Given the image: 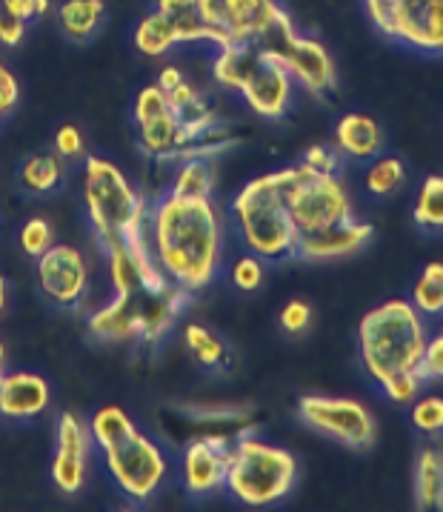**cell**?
Instances as JSON below:
<instances>
[{
    "label": "cell",
    "instance_id": "1",
    "mask_svg": "<svg viewBox=\"0 0 443 512\" xmlns=\"http://www.w3.org/2000/svg\"><path fill=\"white\" fill-rule=\"evenodd\" d=\"M149 244L163 275L198 295L215 284L226 258V224L212 195L166 192L149 206Z\"/></svg>",
    "mask_w": 443,
    "mask_h": 512
},
{
    "label": "cell",
    "instance_id": "2",
    "mask_svg": "<svg viewBox=\"0 0 443 512\" xmlns=\"http://www.w3.org/2000/svg\"><path fill=\"white\" fill-rule=\"evenodd\" d=\"M83 206L101 252L149 244V204L123 169L101 155L83 158Z\"/></svg>",
    "mask_w": 443,
    "mask_h": 512
},
{
    "label": "cell",
    "instance_id": "3",
    "mask_svg": "<svg viewBox=\"0 0 443 512\" xmlns=\"http://www.w3.org/2000/svg\"><path fill=\"white\" fill-rule=\"evenodd\" d=\"M112 292L115 298L89 315V332L101 341L141 344V347H158L169 335V329L178 324L192 298L186 289L172 281L163 287H149L143 281H135Z\"/></svg>",
    "mask_w": 443,
    "mask_h": 512
},
{
    "label": "cell",
    "instance_id": "4",
    "mask_svg": "<svg viewBox=\"0 0 443 512\" xmlns=\"http://www.w3.org/2000/svg\"><path fill=\"white\" fill-rule=\"evenodd\" d=\"M429 324L409 298H389L358 324V352L366 375L383 387L403 372H421Z\"/></svg>",
    "mask_w": 443,
    "mask_h": 512
},
{
    "label": "cell",
    "instance_id": "5",
    "mask_svg": "<svg viewBox=\"0 0 443 512\" xmlns=\"http://www.w3.org/2000/svg\"><path fill=\"white\" fill-rule=\"evenodd\" d=\"M89 432L123 495L143 504L161 490L169 470L166 455L121 407H101L92 415Z\"/></svg>",
    "mask_w": 443,
    "mask_h": 512
},
{
    "label": "cell",
    "instance_id": "6",
    "mask_svg": "<svg viewBox=\"0 0 443 512\" xmlns=\"http://www.w3.org/2000/svg\"><path fill=\"white\" fill-rule=\"evenodd\" d=\"M283 178V169L252 178L249 184L241 186V192L229 206L235 232L246 252L258 255L266 264L295 261L298 246V229L292 224L283 198Z\"/></svg>",
    "mask_w": 443,
    "mask_h": 512
},
{
    "label": "cell",
    "instance_id": "7",
    "mask_svg": "<svg viewBox=\"0 0 443 512\" xmlns=\"http://www.w3.org/2000/svg\"><path fill=\"white\" fill-rule=\"evenodd\" d=\"M212 78L218 86L238 92L243 103L266 121H281L295 101V81L278 55L258 43L223 46L212 61Z\"/></svg>",
    "mask_w": 443,
    "mask_h": 512
},
{
    "label": "cell",
    "instance_id": "8",
    "mask_svg": "<svg viewBox=\"0 0 443 512\" xmlns=\"http://www.w3.org/2000/svg\"><path fill=\"white\" fill-rule=\"evenodd\" d=\"M298 484V458L278 444L241 432L229 450L226 490L246 507H272Z\"/></svg>",
    "mask_w": 443,
    "mask_h": 512
},
{
    "label": "cell",
    "instance_id": "9",
    "mask_svg": "<svg viewBox=\"0 0 443 512\" xmlns=\"http://www.w3.org/2000/svg\"><path fill=\"white\" fill-rule=\"evenodd\" d=\"M283 198L292 215V224L303 232H318L332 224L349 221L355 215L349 192L338 178V172H321L312 166L292 164L283 169Z\"/></svg>",
    "mask_w": 443,
    "mask_h": 512
},
{
    "label": "cell",
    "instance_id": "10",
    "mask_svg": "<svg viewBox=\"0 0 443 512\" xmlns=\"http://www.w3.org/2000/svg\"><path fill=\"white\" fill-rule=\"evenodd\" d=\"M255 43L281 58L295 86H301L306 95L326 101L338 92V66L329 49L321 41L301 35L286 9L263 32L261 41Z\"/></svg>",
    "mask_w": 443,
    "mask_h": 512
},
{
    "label": "cell",
    "instance_id": "11",
    "mask_svg": "<svg viewBox=\"0 0 443 512\" xmlns=\"http://www.w3.org/2000/svg\"><path fill=\"white\" fill-rule=\"evenodd\" d=\"M375 32L421 55H443V0H361Z\"/></svg>",
    "mask_w": 443,
    "mask_h": 512
},
{
    "label": "cell",
    "instance_id": "12",
    "mask_svg": "<svg viewBox=\"0 0 443 512\" xmlns=\"http://www.w3.org/2000/svg\"><path fill=\"white\" fill-rule=\"evenodd\" d=\"M298 418L309 430L321 432L349 450H369L378 435L375 415L355 398L303 395L298 398Z\"/></svg>",
    "mask_w": 443,
    "mask_h": 512
},
{
    "label": "cell",
    "instance_id": "13",
    "mask_svg": "<svg viewBox=\"0 0 443 512\" xmlns=\"http://www.w3.org/2000/svg\"><path fill=\"white\" fill-rule=\"evenodd\" d=\"M195 9L215 49L261 41L283 12L278 0H195Z\"/></svg>",
    "mask_w": 443,
    "mask_h": 512
},
{
    "label": "cell",
    "instance_id": "14",
    "mask_svg": "<svg viewBox=\"0 0 443 512\" xmlns=\"http://www.w3.org/2000/svg\"><path fill=\"white\" fill-rule=\"evenodd\" d=\"M38 287L61 309H78L89 295V264L78 246L52 244L38 258Z\"/></svg>",
    "mask_w": 443,
    "mask_h": 512
},
{
    "label": "cell",
    "instance_id": "15",
    "mask_svg": "<svg viewBox=\"0 0 443 512\" xmlns=\"http://www.w3.org/2000/svg\"><path fill=\"white\" fill-rule=\"evenodd\" d=\"M241 432L212 430L189 441L183 450V487L189 495L203 498L212 492L226 490L229 450Z\"/></svg>",
    "mask_w": 443,
    "mask_h": 512
},
{
    "label": "cell",
    "instance_id": "16",
    "mask_svg": "<svg viewBox=\"0 0 443 512\" xmlns=\"http://www.w3.org/2000/svg\"><path fill=\"white\" fill-rule=\"evenodd\" d=\"M135 126H138V149L158 164H169L181 144V123L166 101L158 83L143 86L135 101Z\"/></svg>",
    "mask_w": 443,
    "mask_h": 512
},
{
    "label": "cell",
    "instance_id": "17",
    "mask_svg": "<svg viewBox=\"0 0 443 512\" xmlns=\"http://www.w3.org/2000/svg\"><path fill=\"white\" fill-rule=\"evenodd\" d=\"M92 432L75 412H61L55 458H52V481L63 495H78L86 484V461H89Z\"/></svg>",
    "mask_w": 443,
    "mask_h": 512
},
{
    "label": "cell",
    "instance_id": "18",
    "mask_svg": "<svg viewBox=\"0 0 443 512\" xmlns=\"http://www.w3.org/2000/svg\"><path fill=\"white\" fill-rule=\"evenodd\" d=\"M375 226L366 224L361 218H349L341 224L326 226L318 232H303L298 235V246H295V261L303 264H326V261H338V258H349L355 252H361L363 246L372 241Z\"/></svg>",
    "mask_w": 443,
    "mask_h": 512
},
{
    "label": "cell",
    "instance_id": "19",
    "mask_svg": "<svg viewBox=\"0 0 443 512\" xmlns=\"http://www.w3.org/2000/svg\"><path fill=\"white\" fill-rule=\"evenodd\" d=\"M49 384L35 372H9L3 375L0 387V418L9 421H29L38 418L49 407Z\"/></svg>",
    "mask_w": 443,
    "mask_h": 512
},
{
    "label": "cell",
    "instance_id": "20",
    "mask_svg": "<svg viewBox=\"0 0 443 512\" xmlns=\"http://www.w3.org/2000/svg\"><path fill=\"white\" fill-rule=\"evenodd\" d=\"M383 126L366 112H346L335 123V152L352 161H372L383 152Z\"/></svg>",
    "mask_w": 443,
    "mask_h": 512
},
{
    "label": "cell",
    "instance_id": "21",
    "mask_svg": "<svg viewBox=\"0 0 443 512\" xmlns=\"http://www.w3.org/2000/svg\"><path fill=\"white\" fill-rule=\"evenodd\" d=\"M18 181L29 195H52L66 181V161L58 152H35L18 169Z\"/></svg>",
    "mask_w": 443,
    "mask_h": 512
},
{
    "label": "cell",
    "instance_id": "22",
    "mask_svg": "<svg viewBox=\"0 0 443 512\" xmlns=\"http://www.w3.org/2000/svg\"><path fill=\"white\" fill-rule=\"evenodd\" d=\"M415 504L421 510H443V450L423 447L415 461Z\"/></svg>",
    "mask_w": 443,
    "mask_h": 512
},
{
    "label": "cell",
    "instance_id": "23",
    "mask_svg": "<svg viewBox=\"0 0 443 512\" xmlns=\"http://www.w3.org/2000/svg\"><path fill=\"white\" fill-rule=\"evenodd\" d=\"M106 18V0H63L58 23L69 41H89Z\"/></svg>",
    "mask_w": 443,
    "mask_h": 512
},
{
    "label": "cell",
    "instance_id": "24",
    "mask_svg": "<svg viewBox=\"0 0 443 512\" xmlns=\"http://www.w3.org/2000/svg\"><path fill=\"white\" fill-rule=\"evenodd\" d=\"M135 46L146 58H163L166 52H172L181 43H178V32H175L172 21L163 12L152 9L135 29Z\"/></svg>",
    "mask_w": 443,
    "mask_h": 512
},
{
    "label": "cell",
    "instance_id": "25",
    "mask_svg": "<svg viewBox=\"0 0 443 512\" xmlns=\"http://www.w3.org/2000/svg\"><path fill=\"white\" fill-rule=\"evenodd\" d=\"M155 9L172 21L178 43H209V32L195 9V0H155Z\"/></svg>",
    "mask_w": 443,
    "mask_h": 512
},
{
    "label": "cell",
    "instance_id": "26",
    "mask_svg": "<svg viewBox=\"0 0 443 512\" xmlns=\"http://www.w3.org/2000/svg\"><path fill=\"white\" fill-rule=\"evenodd\" d=\"M183 344L192 352V358L206 369H226L229 364V352L221 338L206 329L203 324H186L183 327Z\"/></svg>",
    "mask_w": 443,
    "mask_h": 512
},
{
    "label": "cell",
    "instance_id": "27",
    "mask_svg": "<svg viewBox=\"0 0 443 512\" xmlns=\"http://www.w3.org/2000/svg\"><path fill=\"white\" fill-rule=\"evenodd\" d=\"M412 218L426 232H443V175L423 178L421 189L415 195Z\"/></svg>",
    "mask_w": 443,
    "mask_h": 512
},
{
    "label": "cell",
    "instance_id": "28",
    "mask_svg": "<svg viewBox=\"0 0 443 512\" xmlns=\"http://www.w3.org/2000/svg\"><path fill=\"white\" fill-rule=\"evenodd\" d=\"M423 318H441L443 315V264L441 261H429L423 267L418 284L412 287L409 298Z\"/></svg>",
    "mask_w": 443,
    "mask_h": 512
},
{
    "label": "cell",
    "instance_id": "29",
    "mask_svg": "<svg viewBox=\"0 0 443 512\" xmlns=\"http://www.w3.org/2000/svg\"><path fill=\"white\" fill-rule=\"evenodd\" d=\"M406 184V166L398 155H378L366 169V192L375 198L395 195Z\"/></svg>",
    "mask_w": 443,
    "mask_h": 512
},
{
    "label": "cell",
    "instance_id": "30",
    "mask_svg": "<svg viewBox=\"0 0 443 512\" xmlns=\"http://www.w3.org/2000/svg\"><path fill=\"white\" fill-rule=\"evenodd\" d=\"M183 415L192 418L195 424H206V427H215V430H229V427H238V430H249V418L252 410L249 407H229V404H212V407H203V404H186Z\"/></svg>",
    "mask_w": 443,
    "mask_h": 512
},
{
    "label": "cell",
    "instance_id": "31",
    "mask_svg": "<svg viewBox=\"0 0 443 512\" xmlns=\"http://www.w3.org/2000/svg\"><path fill=\"white\" fill-rule=\"evenodd\" d=\"M212 186H215V169L209 161H183L178 164V172L172 178L169 192H178V195H198L206 198L212 195Z\"/></svg>",
    "mask_w": 443,
    "mask_h": 512
},
{
    "label": "cell",
    "instance_id": "32",
    "mask_svg": "<svg viewBox=\"0 0 443 512\" xmlns=\"http://www.w3.org/2000/svg\"><path fill=\"white\" fill-rule=\"evenodd\" d=\"M412 427L423 435L443 432V395H418L412 401Z\"/></svg>",
    "mask_w": 443,
    "mask_h": 512
},
{
    "label": "cell",
    "instance_id": "33",
    "mask_svg": "<svg viewBox=\"0 0 443 512\" xmlns=\"http://www.w3.org/2000/svg\"><path fill=\"white\" fill-rule=\"evenodd\" d=\"M266 261H261L258 255H252V252H246L241 255L232 269H229V278H232V284L241 289V292H255V289L263 284V272H266Z\"/></svg>",
    "mask_w": 443,
    "mask_h": 512
},
{
    "label": "cell",
    "instance_id": "34",
    "mask_svg": "<svg viewBox=\"0 0 443 512\" xmlns=\"http://www.w3.org/2000/svg\"><path fill=\"white\" fill-rule=\"evenodd\" d=\"M55 244V232H52V224L46 218H29L21 229V246L26 255L32 258H41L43 252L49 246Z\"/></svg>",
    "mask_w": 443,
    "mask_h": 512
},
{
    "label": "cell",
    "instance_id": "35",
    "mask_svg": "<svg viewBox=\"0 0 443 512\" xmlns=\"http://www.w3.org/2000/svg\"><path fill=\"white\" fill-rule=\"evenodd\" d=\"M423 390V375L421 372H403V375H395V378H389L386 384L381 387V392L392 401V404H398V407H406V404H412Z\"/></svg>",
    "mask_w": 443,
    "mask_h": 512
},
{
    "label": "cell",
    "instance_id": "36",
    "mask_svg": "<svg viewBox=\"0 0 443 512\" xmlns=\"http://www.w3.org/2000/svg\"><path fill=\"white\" fill-rule=\"evenodd\" d=\"M278 321H281L283 332H289V335H303V332L309 329V324H312V307H309L303 298H292V301L283 304Z\"/></svg>",
    "mask_w": 443,
    "mask_h": 512
},
{
    "label": "cell",
    "instance_id": "37",
    "mask_svg": "<svg viewBox=\"0 0 443 512\" xmlns=\"http://www.w3.org/2000/svg\"><path fill=\"white\" fill-rule=\"evenodd\" d=\"M55 152L63 161H83L86 158V141H83L81 129L72 123H63L55 132Z\"/></svg>",
    "mask_w": 443,
    "mask_h": 512
},
{
    "label": "cell",
    "instance_id": "38",
    "mask_svg": "<svg viewBox=\"0 0 443 512\" xmlns=\"http://www.w3.org/2000/svg\"><path fill=\"white\" fill-rule=\"evenodd\" d=\"M423 381H443V329L441 332H429L426 347L421 358Z\"/></svg>",
    "mask_w": 443,
    "mask_h": 512
},
{
    "label": "cell",
    "instance_id": "39",
    "mask_svg": "<svg viewBox=\"0 0 443 512\" xmlns=\"http://www.w3.org/2000/svg\"><path fill=\"white\" fill-rule=\"evenodd\" d=\"M21 101V83L15 78V72L0 63V123L6 121V115Z\"/></svg>",
    "mask_w": 443,
    "mask_h": 512
},
{
    "label": "cell",
    "instance_id": "40",
    "mask_svg": "<svg viewBox=\"0 0 443 512\" xmlns=\"http://www.w3.org/2000/svg\"><path fill=\"white\" fill-rule=\"evenodd\" d=\"M26 38V23L18 21L9 9V0H0V43L18 46Z\"/></svg>",
    "mask_w": 443,
    "mask_h": 512
},
{
    "label": "cell",
    "instance_id": "41",
    "mask_svg": "<svg viewBox=\"0 0 443 512\" xmlns=\"http://www.w3.org/2000/svg\"><path fill=\"white\" fill-rule=\"evenodd\" d=\"M301 161L306 166H312V169H321V172H338V169H341V155L323 144L309 146V149L303 152Z\"/></svg>",
    "mask_w": 443,
    "mask_h": 512
},
{
    "label": "cell",
    "instance_id": "42",
    "mask_svg": "<svg viewBox=\"0 0 443 512\" xmlns=\"http://www.w3.org/2000/svg\"><path fill=\"white\" fill-rule=\"evenodd\" d=\"M9 9L12 15L23 21L26 26L32 21H38V0H9Z\"/></svg>",
    "mask_w": 443,
    "mask_h": 512
},
{
    "label": "cell",
    "instance_id": "43",
    "mask_svg": "<svg viewBox=\"0 0 443 512\" xmlns=\"http://www.w3.org/2000/svg\"><path fill=\"white\" fill-rule=\"evenodd\" d=\"M183 81V72L178 69V66H166L161 72V78H158V86L161 89H172L175 83H181Z\"/></svg>",
    "mask_w": 443,
    "mask_h": 512
},
{
    "label": "cell",
    "instance_id": "44",
    "mask_svg": "<svg viewBox=\"0 0 443 512\" xmlns=\"http://www.w3.org/2000/svg\"><path fill=\"white\" fill-rule=\"evenodd\" d=\"M6 295H9V292H6V278L0 275V312L6 309Z\"/></svg>",
    "mask_w": 443,
    "mask_h": 512
},
{
    "label": "cell",
    "instance_id": "45",
    "mask_svg": "<svg viewBox=\"0 0 443 512\" xmlns=\"http://www.w3.org/2000/svg\"><path fill=\"white\" fill-rule=\"evenodd\" d=\"M3 364H6V347L0 344V369H3Z\"/></svg>",
    "mask_w": 443,
    "mask_h": 512
},
{
    "label": "cell",
    "instance_id": "46",
    "mask_svg": "<svg viewBox=\"0 0 443 512\" xmlns=\"http://www.w3.org/2000/svg\"><path fill=\"white\" fill-rule=\"evenodd\" d=\"M0 387H3V369H0Z\"/></svg>",
    "mask_w": 443,
    "mask_h": 512
}]
</instances>
